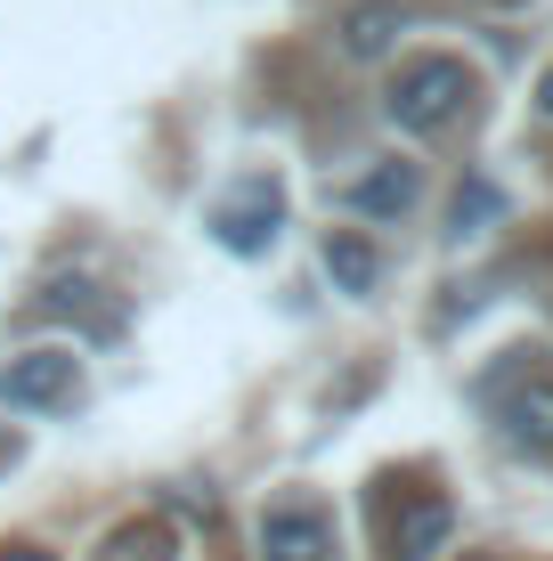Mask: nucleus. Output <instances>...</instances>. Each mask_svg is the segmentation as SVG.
Listing matches in <instances>:
<instances>
[{
	"instance_id": "obj_13",
	"label": "nucleus",
	"mask_w": 553,
	"mask_h": 561,
	"mask_svg": "<svg viewBox=\"0 0 553 561\" xmlns=\"http://www.w3.org/2000/svg\"><path fill=\"white\" fill-rule=\"evenodd\" d=\"M0 561H57L49 546H25V537H16V546H0Z\"/></svg>"
},
{
	"instance_id": "obj_5",
	"label": "nucleus",
	"mask_w": 553,
	"mask_h": 561,
	"mask_svg": "<svg viewBox=\"0 0 553 561\" xmlns=\"http://www.w3.org/2000/svg\"><path fill=\"white\" fill-rule=\"evenodd\" d=\"M42 318H73V325H90V334H123V309L106 301V285L90 277V268H57V277H42Z\"/></svg>"
},
{
	"instance_id": "obj_10",
	"label": "nucleus",
	"mask_w": 553,
	"mask_h": 561,
	"mask_svg": "<svg viewBox=\"0 0 553 561\" xmlns=\"http://www.w3.org/2000/svg\"><path fill=\"white\" fill-rule=\"evenodd\" d=\"M171 553H180V529L155 520V513H147V520H123V529L99 546V561H171Z\"/></svg>"
},
{
	"instance_id": "obj_7",
	"label": "nucleus",
	"mask_w": 553,
	"mask_h": 561,
	"mask_svg": "<svg viewBox=\"0 0 553 561\" xmlns=\"http://www.w3.org/2000/svg\"><path fill=\"white\" fill-rule=\"evenodd\" d=\"M448 529H456V505L440 489H415V496H399V513H391V561H431L448 546Z\"/></svg>"
},
{
	"instance_id": "obj_12",
	"label": "nucleus",
	"mask_w": 553,
	"mask_h": 561,
	"mask_svg": "<svg viewBox=\"0 0 553 561\" xmlns=\"http://www.w3.org/2000/svg\"><path fill=\"white\" fill-rule=\"evenodd\" d=\"M497 211H505L497 187H488V180H464V187H456V237H481V220H497Z\"/></svg>"
},
{
	"instance_id": "obj_11",
	"label": "nucleus",
	"mask_w": 553,
	"mask_h": 561,
	"mask_svg": "<svg viewBox=\"0 0 553 561\" xmlns=\"http://www.w3.org/2000/svg\"><path fill=\"white\" fill-rule=\"evenodd\" d=\"M399 33V9H350L342 16V42H350V57H383Z\"/></svg>"
},
{
	"instance_id": "obj_1",
	"label": "nucleus",
	"mask_w": 553,
	"mask_h": 561,
	"mask_svg": "<svg viewBox=\"0 0 553 561\" xmlns=\"http://www.w3.org/2000/svg\"><path fill=\"white\" fill-rule=\"evenodd\" d=\"M481 99V82H472V66L464 57H407V66L391 73V90H383V114L407 139H440V130L464 123V106Z\"/></svg>"
},
{
	"instance_id": "obj_2",
	"label": "nucleus",
	"mask_w": 553,
	"mask_h": 561,
	"mask_svg": "<svg viewBox=\"0 0 553 561\" xmlns=\"http://www.w3.org/2000/svg\"><path fill=\"white\" fill-rule=\"evenodd\" d=\"M73 399H82V358L66 342H33V351H16L0 366V408H16V415H57Z\"/></svg>"
},
{
	"instance_id": "obj_3",
	"label": "nucleus",
	"mask_w": 553,
	"mask_h": 561,
	"mask_svg": "<svg viewBox=\"0 0 553 561\" xmlns=\"http://www.w3.org/2000/svg\"><path fill=\"white\" fill-rule=\"evenodd\" d=\"M277 228H285V196H277V180H244V187H228V196L212 204V237L228 244V253H269L277 244Z\"/></svg>"
},
{
	"instance_id": "obj_4",
	"label": "nucleus",
	"mask_w": 553,
	"mask_h": 561,
	"mask_svg": "<svg viewBox=\"0 0 553 561\" xmlns=\"http://www.w3.org/2000/svg\"><path fill=\"white\" fill-rule=\"evenodd\" d=\"M261 561H334V520L310 496H285L261 513Z\"/></svg>"
},
{
	"instance_id": "obj_15",
	"label": "nucleus",
	"mask_w": 553,
	"mask_h": 561,
	"mask_svg": "<svg viewBox=\"0 0 553 561\" xmlns=\"http://www.w3.org/2000/svg\"><path fill=\"white\" fill-rule=\"evenodd\" d=\"M0 456H9V448H0Z\"/></svg>"
},
{
	"instance_id": "obj_14",
	"label": "nucleus",
	"mask_w": 553,
	"mask_h": 561,
	"mask_svg": "<svg viewBox=\"0 0 553 561\" xmlns=\"http://www.w3.org/2000/svg\"><path fill=\"white\" fill-rule=\"evenodd\" d=\"M538 114L553 123V66H545V82H538Z\"/></svg>"
},
{
	"instance_id": "obj_9",
	"label": "nucleus",
	"mask_w": 553,
	"mask_h": 561,
	"mask_svg": "<svg viewBox=\"0 0 553 561\" xmlns=\"http://www.w3.org/2000/svg\"><path fill=\"white\" fill-rule=\"evenodd\" d=\"M326 277L342 294H375V277H383V253H375L367 237H350V228H334L326 237Z\"/></svg>"
},
{
	"instance_id": "obj_6",
	"label": "nucleus",
	"mask_w": 553,
	"mask_h": 561,
	"mask_svg": "<svg viewBox=\"0 0 553 561\" xmlns=\"http://www.w3.org/2000/svg\"><path fill=\"white\" fill-rule=\"evenodd\" d=\"M497 432L529 456H553V375H529V382H505L497 391Z\"/></svg>"
},
{
	"instance_id": "obj_8",
	"label": "nucleus",
	"mask_w": 553,
	"mask_h": 561,
	"mask_svg": "<svg viewBox=\"0 0 553 561\" xmlns=\"http://www.w3.org/2000/svg\"><path fill=\"white\" fill-rule=\"evenodd\" d=\"M415 163H375V171H358L350 187H342V204L350 211H367V220H399V211L415 204Z\"/></svg>"
}]
</instances>
